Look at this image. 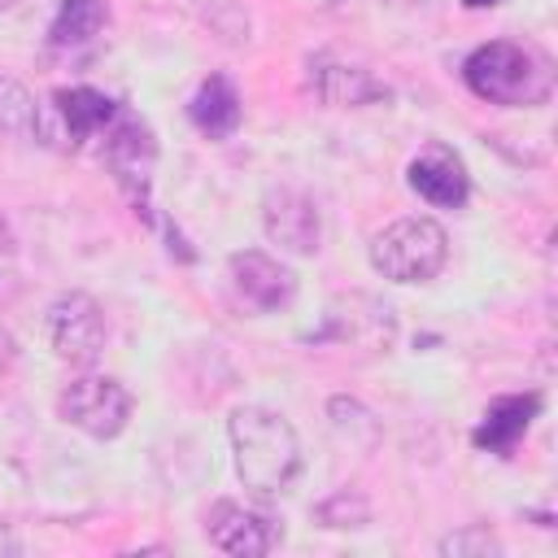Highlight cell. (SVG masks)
Listing matches in <instances>:
<instances>
[{
    "instance_id": "obj_11",
    "label": "cell",
    "mask_w": 558,
    "mask_h": 558,
    "mask_svg": "<svg viewBox=\"0 0 558 558\" xmlns=\"http://www.w3.org/2000/svg\"><path fill=\"white\" fill-rule=\"evenodd\" d=\"M405 179H410V187L427 201V205H436V209H458L462 201H466V170H462V161L449 153V148H427L423 157H414L410 161V170H405Z\"/></svg>"
},
{
    "instance_id": "obj_1",
    "label": "cell",
    "mask_w": 558,
    "mask_h": 558,
    "mask_svg": "<svg viewBox=\"0 0 558 558\" xmlns=\"http://www.w3.org/2000/svg\"><path fill=\"white\" fill-rule=\"evenodd\" d=\"M231 453H235V475L248 493L257 497H279L296 484L305 458H301V436L296 427L266 405H240L227 423Z\"/></svg>"
},
{
    "instance_id": "obj_15",
    "label": "cell",
    "mask_w": 558,
    "mask_h": 558,
    "mask_svg": "<svg viewBox=\"0 0 558 558\" xmlns=\"http://www.w3.org/2000/svg\"><path fill=\"white\" fill-rule=\"evenodd\" d=\"M105 31V0H61L52 17V48H83Z\"/></svg>"
},
{
    "instance_id": "obj_6",
    "label": "cell",
    "mask_w": 558,
    "mask_h": 558,
    "mask_svg": "<svg viewBox=\"0 0 558 558\" xmlns=\"http://www.w3.org/2000/svg\"><path fill=\"white\" fill-rule=\"evenodd\" d=\"M227 279H231L235 301L244 310H253V314H275L296 296V275L279 257H270L262 248L231 253L227 257Z\"/></svg>"
},
{
    "instance_id": "obj_8",
    "label": "cell",
    "mask_w": 558,
    "mask_h": 558,
    "mask_svg": "<svg viewBox=\"0 0 558 558\" xmlns=\"http://www.w3.org/2000/svg\"><path fill=\"white\" fill-rule=\"evenodd\" d=\"M205 536L214 549L222 554H235V558H262L270 554L279 541H283V527L257 510V506H244V501H214L209 514H205Z\"/></svg>"
},
{
    "instance_id": "obj_4",
    "label": "cell",
    "mask_w": 558,
    "mask_h": 558,
    "mask_svg": "<svg viewBox=\"0 0 558 558\" xmlns=\"http://www.w3.org/2000/svg\"><path fill=\"white\" fill-rule=\"evenodd\" d=\"M57 410L70 427H78L83 436L92 440H113L122 436V427L131 423V410H135V397L126 392L122 379L113 375H78L61 388L57 397Z\"/></svg>"
},
{
    "instance_id": "obj_19",
    "label": "cell",
    "mask_w": 558,
    "mask_h": 558,
    "mask_svg": "<svg viewBox=\"0 0 558 558\" xmlns=\"http://www.w3.org/2000/svg\"><path fill=\"white\" fill-rule=\"evenodd\" d=\"M13 362H17V340H13V336L0 327V375H4Z\"/></svg>"
},
{
    "instance_id": "obj_16",
    "label": "cell",
    "mask_w": 558,
    "mask_h": 558,
    "mask_svg": "<svg viewBox=\"0 0 558 558\" xmlns=\"http://www.w3.org/2000/svg\"><path fill=\"white\" fill-rule=\"evenodd\" d=\"M0 135H9V140L39 135V100L13 74H0Z\"/></svg>"
},
{
    "instance_id": "obj_21",
    "label": "cell",
    "mask_w": 558,
    "mask_h": 558,
    "mask_svg": "<svg viewBox=\"0 0 558 558\" xmlns=\"http://www.w3.org/2000/svg\"><path fill=\"white\" fill-rule=\"evenodd\" d=\"M9 4H13V0H0V9H9Z\"/></svg>"
},
{
    "instance_id": "obj_9",
    "label": "cell",
    "mask_w": 558,
    "mask_h": 558,
    "mask_svg": "<svg viewBox=\"0 0 558 558\" xmlns=\"http://www.w3.org/2000/svg\"><path fill=\"white\" fill-rule=\"evenodd\" d=\"M105 161H109L113 179H118L135 201H144V196H148V183H153V166H157L153 131H148L135 113H118L113 126L105 131Z\"/></svg>"
},
{
    "instance_id": "obj_14",
    "label": "cell",
    "mask_w": 558,
    "mask_h": 558,
    "mask_svg": "<svg viewBox=\"0 0 558 558\" xmlns=\"http://www.w3.org/2000/svg\"><path fill=\"white\" fill-rule=\"evenodd\" d=\"M536 410H541V392L497 397V401L484 410V423L475 427V445H480V449H493V453L514 449V440L527 432V423L536 418Z\"/></svg>"
},
{
    "instance_id": "obj_13",
    "label": "cell",
    "mask_w": 558,
    "mask_h": 558,
    "mask_svg": "<svg viewBox=\"0 0 558 558\" xmlns=\"http://www.w3.org/2000/svg\"><path fill=\"white\" fill-rule=\"evenodd\" d=\"M187 118L209 135V140H227L240 126V92L227 74H209L192 100H187Z\"/></svg>"
},
{
    "instance_id": "obj_20",
    "label": "cell",
    "mask_w": 558,
    "mask_h": 558,
    "mask_svg": "<svg viewBox=\"0 0 558 558\" xmlns=\"http://www.w3.org/2000/svg\"><path fill=\"white\" fill-rule=\"evenodd\" d=\"M466 9H493V4H501V0H462Z\"/></svg>"
},
{
    "instance_id": "obj_17",
    "label": "cell",
    "mask_w": 558,
    "mask_h": 558,
    "mask_svg": "<svg viewBox=\"0 0 558 558\" xmlns=\"http://www.w3.org/2000/svg\"><path fill=\"white\" fill-rule=\"evenodd\" d=\"M440 554H453V558H462V554H480V558H488V554H501V541H497L484 523H471V527L449 532V536L440 541Z\"/></svg>"
},
{
    "instance_id": "obj_18",
    "label": "cell",
    "mask_w": 558,
    "mask_h": 558,
    "mask_svg": "<svg viewBox=\"0 0 558 558\" xmlns=\"http://www.w3.org/2000/svg\"><path fill=\"white\" fill-rule=\"evenodd\" d=\"M318 519L323 523H331V527H357V523H366L371 519V510H366V501L357 497V493H336L331 501H323L318 506Z\"/></svg>"
},
{
    "instance_id": "obj_5",
    "label": "cell",
    "mask_w": 558,
    "mask_h": 558,
    "mask_svg": "<svg viewBox=\"0 0 558 558\" xmlns=\"http://www.w3.org/2000/svg\"><path fill=\"white\" fill-rule=\"evenodd\" d=\"M48 344L61 362L70 366H92L105 349V336H109V323H105V310L96 296L87 292H61L52 305H48Z\"/></svg>"
},
{
    "instance_id": "obj_7",
    "label": "cell",
    "mask_w": 558,
    "mask_h": 558,
    "mask_svg": "<svg viewBox=\"0 0 558 558\" xmlns=\"http://www.w3.org/2000/svg\"><path fill=\"white\" fill-rule=\"evenodd\" d=\"M262 227L270 235V244H279L283 253L310 257L323 248V209L314 196L296 192V187H270L262 201Z\"/></svg>"
},
{
    "instance_id": "obj_10",
    "label": "cell",
    "mask_w": 558,
    "mask_h": 558,
    "mask_svg": "<svg viewBox=\"0 0 558 558\" xmlns=\"http://www.w3.org/2000/svg\"><path fill=\"white\" fill-rule=\"evenodd\" d=\"M310 92L331 105V109H362V105H384L392 100V87L379 83L371 70L362 65H349L331 52H318L310 57Z\"/></svg>"
},
{
    "instance_id": "obj_3",
    "label": "cell",
    "mask_w": 558,
    "mask_h": 558,
    "mask_svg": "<svg viewBox=\"0 0 558 558\" xmlns=\"http://www.w3.org/2000/svg\"><path fill=\"white\" fill-rule=\"evenodd\" d=\"M445 262H449V235L427 214L397 218L371 240V266L388 283H427L440 275Z\"/></svg>"
},
{
    "instance_id": "obj_2",
    "label": "cell",
    "mask_w": 558,
    "mask_h": 558,
    "mask_svg": "<svg viewBox=\"0 0 558 558\" xmlns=\"http://www.w3.org/2000/svg\"><path fill=\"white\" fill-rule=\"evenodd\" d=\"M462 78H466V87L480 100L501 105V109H532V105H545L549 92H554L549 61L536 48L514 44V39H488V44H480L462 61Z\"/></svg>"
},
{
    "instance_id": "obj_12",
    "label": "cell",
    "mask_w": 558,
    "mask_h": 558,
    "mask_svg": "<svg viewBox=\"0 0 558 558\" xmlns=\"http://www.w3.org/2000/svg\"><path fill=\"white\" fill-rule=\"evenodd\" d=\"M52 113L61 118L65 144H70V148H78L83 140H92V135L109 131V126H113V118H118L122 109H118L105 92H96V87H61V92L52 96Z\"/></svg>"
}]
</instances>
